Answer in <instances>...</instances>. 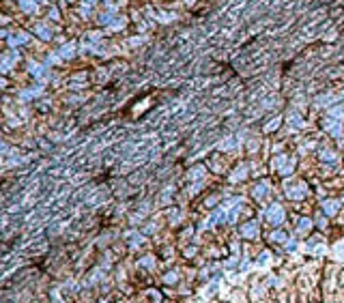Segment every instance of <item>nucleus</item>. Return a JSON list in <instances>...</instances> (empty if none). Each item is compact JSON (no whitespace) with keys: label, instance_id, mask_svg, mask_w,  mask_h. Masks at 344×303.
Returning a JSON list of instances; mask_svg holds the SVG:
<instances>
[{"label":"nucleus","instance_id":"obj_1","mask_svg":"<svg viewBox=\"0 0 344 303\" xmlns=\"http://www.w3.org/2000/svg\"><path fill=\"white\" fill-rule=\"evenodd\" d=\"M26 39H28L26 35H17V37H13V39H11V43H24Z\"/></svg>","mask_w":344,"mask_h":303}]
</instances>
